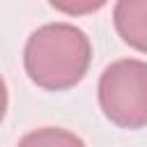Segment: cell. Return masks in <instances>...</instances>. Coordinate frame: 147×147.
<instances>
[{
    "label": "cell",
    "mask_w": 147,
    "mask_h": 147,
    "mask_svg": "<svg viewBox=\"0 0 147 147\" xmlns=\"http://www.w3.org/2000/svg\"><path fill=\"white\" fill-rule=\"evenodd\" d=\"M92 62V44L83 30L69 23H48L34 30L23 51L28 78L51 92L78 85Z\"/></svg>",
    "instance_id": "6da1fadb"
},
{
    "label": "cell",
    "mask_w": 147,
    "mask_h": 147,
    "mask_svg": "<svg viewBox=\"0 0 147 147\" xmlns=\"http://www.w3.org/2000/svg\"><path fill=\"white\" fill-rule=\"evenodd\" d=\"M99 106L122 129L147 126V62L117 60L99 78Z\"/></svg>",
    "instance_id": "7a4b0ae2"
},
{
    "label": "cell",
    "mask_w": 147,
    "mask_h": 147,
    "mask_svg": "<svg viewBox=\"0 0 147 147\" xmlns=\"http://www.w3.org/2000/svg\"><path fill=\"white\" fill-rule=\"evenodd\" d=\"M113 21L124 44L147 53V0H117Z\"/></svg>",
    "instance_id": "3957f363"
},
{
    "label": "cell",
    "mask_w": 147,
    "mask_h": 147,
    "mask_svg": "<svg viewBox=\"0 0 147 147\" xmlns=\"http://www.w3.org/2000/svg\"><path fill=\"white\" fill-rule=\"evenodd\" d=\"M51 7H55L62 14L69 16H85V14H94L99 11L108 0H48Z\"/></svg>",
    "instance_id": "277c9868"
},
{
    "label": "cell",
    "mask_w": 147,
    "mask_h": 147,
    "mask_svg": "<svg viewBox=\"0 0 147 147\" xmlns=\"http://www.w3.org/2000/svg\"><path fill=\"white\" fill-rule=\"evenodd\" d=\"M23 145H67V142H80L76 136L71 133H64V131H55V129H44L41 133H32V136H25L21 140Z\"/></svg>",
    "instance_id": "5b68a950"
}]
</instances>
